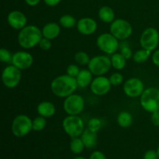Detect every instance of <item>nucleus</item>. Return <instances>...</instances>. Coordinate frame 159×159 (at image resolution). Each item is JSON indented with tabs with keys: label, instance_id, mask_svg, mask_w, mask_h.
<instances>
[{
	"label": "nucleus",
	"instance_id": "36",
	"mask_svg": "<svg viewBox=\"0 0 159 159\" xmlns=\"http://www.w3.org/2000/svg\"><path fill=\"white\" fill-rule=\"evenodd\" d=\"M90 159H107L105 155L102 152H99V151H96V152H93L90 156Z\"/></svg>",
	"mask_w": 159,
	"mask_h": 159
},
{
	"label": "nucleus",
	"instance_id": "37",
	"mask_svg": "<svg viewBox=\"0 0 159 159\" xmlns=\"http://www.w3.org/2000/svg\"><path fill=\"white\" fill-rule=\"evenodd\" d=\"M151 120H152V122L154 125L156 126V127H159V111L152 113Z\"/></svg>",
	"mask_w": 159,
	"mask_h": 159
},
{
	"label": "nucleus",
	"instance_id": "40",
	"mask_svg": "<svg viewBox=\"0 0 159 159\" xmlns=\"http://www.w3.org/2000/svg\"><path fill=\"white\" fill-rule=\"evenodd\" d=\"M25 2L30 6H36L40 3V0H24Z\"/></svg>",
	"mask_w": 159,
	"mask_h": 159
},
{
	"label": "nucleus",
	"instance_id": "16",
	"mask_svg": "<svg viewBox=\"0 0 159 159\" xmlns=\"http://www.w3.org/2000/svg\"><path fill=\"white\" fill-rule=\"evenodd\" d=\"M77 30L79 34L84 36H89L94 34L97 30V23L90 17H84L77 22Z\"/></svg>",
	"mask_w": 159,
	"mask_h": 159
},
{
	"label": "nucleus",
	"instance_id": "35",
	"mask_svg": "<svg viewBox=\"0 0 159 159\" xmlns=\"http://www.w3.org/2000/svg\"><path fill=\"white\" fill-rule=\"evenodd\" d=\"M158 155L157 152L154 150H148L145 152L144 155V159H158Z\"/></svg>",
	"mask_w": 159,
	"mask_h": 159
},
{
	"label": "nucleus",
	"instance_id": "33",
	"mask_svg": "<svg viewBox=\"0 0 159 159\" xmlns=\"http://www.w3.org/2000/svg\"><path fill=\"white\" fill-rule=\"evenodd\" d=\"M39 47L40 49L43 50V51H49L52 47V43H51V40L48 38L43 37L39 43Z\"/></svg>",
	"mask_w": 159,
	"mask_h": 159
},
{
	"label": "nucleus",
	"instance_id": "10",
	"mask_svg": "<svg viewBox=\"0 0 159 159\" xmlns=\"http://www.w3.org/2000/svg\"><path fill=\"white\" fill-rule=\"evenodd\" d=\"M21 78V70L13 65L6 67L2 73V81L3 85L8 89L16 88L20 84Z\"/></svg>",
	"mask_w": 159,
	"mask_h": 159
},
{
	"label": "nucleus",
	"instance_id": "28",
	"mask_svg": "<svg viewBox=\"0 0 159 159\" xmlns=\"http://www.w3.org/2000/svg\"><path fill=\"white\" fill-rule=\"evenodd\" d=\"M89 54L85 51H79L75 54V61L80 65H87L90 61Z\"/></svg>",
	"mask_w": 159,
	"mask_h": 159
},
{
	"label": "nucleus",
	"instance_id": "17",
	"mask_svg": "<svg viewBox=\"0 0 159 159\" xmlns=\"http://www.w3.org/2000/svg\"><path fill=\"white\" fill-rule=\"evenodd\" d=\"M43 37L48 38L49 40H54L57 38L61 33V26L54 22H51L43 26L41 30Z\"/></svg>",
	"mask_w": 159,
	"mask_h": 159
},
{
	"label": "nucleus",
	"instance_id": "1",
	"mask_svg": "<svg viewBox=\"0 0 159 159\" xmlns=\"http://www.w3.org/2000/svg\"><path fill=\"white\" fill-rule=\"evenodd\" d=\"M75 78L68 75H63L56 77L51 83V89L56 96L60 98H66L74 93L78 89Z\"/></svg>",
	"mask_w": 159,
	"mask_h": 159
},
{
	"label": "nucleus",
	"instance_id": "21",
	"mask_svg": "<svg viewBox=\"0 0 159 159\" xmlns=\"http://www.w3.org/2000/svg\"><path fill=\"white\" fill-rule=\"evenodd\" d=\"M99 19L103 23H111L115 20V12L113 9L110 6H102L99 9L98 12Z\"/></svg>",
	"mask_w": 159,
	"mask_h": 159
},
{
	"label": "nucleus",
	"instance_id": "41",
	"mask_svg": "<svg viewBox=\"0 0 159 159\" xmlns=\"http://www.w3.org/2000/svg\"><path fill=\"white\" fill-rule=\"evenodd\" d=\"M74 159H86V158H83V157H78V158H74Z\"/></svg>",
	"mask_w": 159,
	"mask_h": 159
},
{
	"label": "nucleus",
	"instance_id": "2",
	"mask_svg": "<svg viewBox=\"0 0 159 159\" xmlns=\"http://www.w3.org/2000/svg\"><path fill=\"white\" fill-rule=\"evenodd\" d=\"M43 38L41 30L34 25H28L20 30L18 34V43L24 49H31L39 45Z\"/></svg>",
	"mask_w": 159,
	"mask_h": 159
},
{
	"label": "nucleus",
	"instance_id": "19",
	"mask_svg": "<svg viewBox=\"0 0 159 159\" xmlns=\"http://www.w3.org/2000/svg\"><path fill=\"white\" fill-rule=\"evenodd\" d=\"M37 113L39 116L49 118L54 116L56 113V107L53 102L43 101L37 106Z\"/></svg>",
	"mask_w": 159,
	"mask_h": 159
},
{
	"label": "nucleus",
	"instance_id": "15",
	"mask_svg": "<svg viewBox=\"0 0 159 159\" xmlns=\"http://www.w3.org/2000/svg\"><path fill=\"white\" fill-rule=\"evenodd\" d=\"M7 22L12 29L20 30L26 26L27 19L26 15L21 11L13 10L8 15Z\"/></svg>",
	"mask_w": 159,
	"mask_h": 159
},
{
	"label": "nucleus",
	"instance_id": "34",
	"mask_svg": "<svg viewBox=\"0 0 159 159\" xmlns=\"http://www.w3.org/2000/svg\"><path fill=\"white\" fill-rule=\"evenodd\" d=\"M120 54H122V55L124 56L126 59H127V60L130 59V57H133V55H134V54L132 53L131 49H130L128 46H127V45H126V46L121 47L120 52Z\"/></svg>",
	"mask_w": 159,
	"mask_h": 159
},
{
	"label": "nucleus",
	"instance_id": "4",
	"mask_svg": "<svg viewBox=\"0 0 159 159\" xmlns=\"http://www.w3.org/2000/svg\"><path fill=\"white\" fill-rule=\"evenodd\" d=\"M64 130L71 138H79L85 130L84 122L79 116L68 115L62 122Z\"/></svg>",
	"mask_w": 159,
	"mask_h": 159
},
{
	"label": "nucleus",
	"instance_id": "23",
	"mask_svg": "<svg viewBox=\"0 0 159 159\" xmlns=\"http://www.w3.org/2000/svg\"><path fill=\"white\" fill-rule=\"evenodd\" d=\"M110 59H111L112 67L115 69L120 71L125 68L126 64H127V59L120 53H115V54H112Z\"/></svg>",
	"mask_w": 159,
	"mask_h": 159
},
{
	"label": "nucleus",
	"instance_id": "27",
	"mask_svg": "<svg viewBox=\"0 0 159 159\" xmlns=\"http://www.w3.org/2000/svg\"><path fill=\"white\" fill-rule=\"evenodd\" d=\"M46 125V118L41 116H37L33 120V130H34V131H41L45 128Z\"/></svg>",
	"mask_w": 159,
	"mask_h": 159
},
{
	"label": "nucleus",
	"instance_id": "26",
	"mask_svg": "<svg viewBox=\"0 0 159 159\" xmlns=\"http://www.w3.org/2000/svg\"><path fill=\"white\" fill-rule=\"evenodd\" d=\"M85 148L81 138H74L70 143V149L74 154H80Z\"/></svg>",
	"mask_w": 159,
	"mask_h": 159
},
{
	"label": "nucleus",
	"instance_id": "14",
	"mask_svg": "<svg viewBox=\"0 0 159 159\" xmlns=\"http://www.w3.org/2000/svg\"><path fill=\"white\" fill-rule=\"evenodd\" d=\"M11 63L19 69L26 70L32 66L34 57L29 52L20 51L14 53Z\"/></svg>",
	"mask_w": 159,
	"mask_h": 159
},
{
	"label": "nucleus",
	"instance_id": "25",
	"mask_svg": "<svg viewBox=\"0 0 159 159\" xmlns=\"http://www.w3.org/2000/svg\"><path fill=\"white\" fill-rule=\"evenodd\" d=\"M151 52L152 51H148V50L142 49L139 50V51H136V52L133 55V59L134 61V62L138 64H141L145 62L146 61L148 60V58L151 56Z\"/></svg>",
	"mask_w": 159,
	"mask_h": 159
},
{
	"label": "nucleus",
	"instance_id": "32",
	"mask_svg": "<svg viewBox=\"0 0 159 159\" xmlns=\"http://www.w3.org/2000/svg\"><path fill=\"white\" fill-rule=\"evenodd\" d=\"M80 68H79L78 65L72 64V65H68L66 69V73L67 75H68L71 77L76 78L78 76V75L79 74V72H80Z\"/></svg>",
	"mask_w": 159,
	"mask_h": 159
},
{
	"label": "nucleus",
	"instance_id": "38",
	"mask_svg": "<svg viewBox=\"0 0 159 159\" xmlns=\"http://www.w3.org/2000/svg\"><path fill=\"white\" fill-rule=\"evenodd\" d=\"M152 61L154 65H156L157 67H159V49L156 50L152 54Z\"/></svg>",
	"mask_w": 159,
	"mask_h": 159
},
{
	"label": "nucleus",
	"instance_id": "20",
	"mask_svg": "<svg viewBox=\"0 0 159 159\" xmlns=\"http://www.w3.org/2000/svg\"><path fill=\"white\" fill-rule=\"evenodd\" d=\"M93 73L89 69H82L81 70L79 74L78 75L76 79L79 88H85L88 85H91L93 82Z\"/></svg>",
	"mask_w": 159,
	"mask_h": 159
},
{
	"label": "nucleus",
	"instance_id": "30",
	"mask_svg": "<svg viewBox=\"0 0 159 159\" xmlns=\"http://www.w3.org/2000/svg\"><path fill=\"white\" fill-rule=\"evenodd\" d=\"M12 53L9 50L2 48L0 50V60L2 63H10L12 60Z\"/></svg>",
	"mask_w": 159,
	"mask_h": 159
},
{
	"label": "nucleus",
	"instance_id": "9",
	"mask_svg": "<svg viewBox=\"0 0 159 159\" xmlns=\"http://www.w3.org/2000/svg\"><path fill=\"white\" fill-rule=\"evenodd\" d=\"M63 107L68 115L79 116L85 108V99L80 95L73 93L65 98Z\"/></svg>",
	"mask_w": 159,
	"mask_h": 159
},
{
	"label": "nucleus",
	"instance_id": "42",
	"mask_svg": "<svg viewBox=\"0 0 159 159\" xmlns=\"http://www.w3.org/2000/svg\"><path fill=\"white\" fill-rule=\"evenodd\" d=\"M157 153H158V158H159V147H158V150H157Z\"/></svg>",
	"mask_w": 159,
	"mask_h": 159
},
{
	"label": "nucleus",
	"instance_id": "22",
	"mask_svg": "<svg viewBox=\"0 0 159 159\" xmlns=\"http://www.w3.org/2000/svg\"><path fill=\"white\" fill-rule=\"evenodd\" d=\"M117 123L120 127L123 128H128L133 124V116L131 113L127 111H123L118 114Z\"/></svg>",
	"mask_w": 159,
	"mask_h": 159
},
{
	"label": "nucleus",
	"instance_id": "24",
	"mask_svg": "<svg viewBox=\"0 0 159 159\" xmlns=\"http://www.w3.org/2000/svg\"><path fill=\"white\" fill-rule=\"evenodd\" d=\"M59 24L61 26L66 29H71L77 25V21L73 16L66 14L59 19Z\"/></svg>",
	"mask_w": 159,
	"mask_h": 159
},
{
	"label": "nucleus",
	"instance_id": "3",
	"mask_svg": "<svg viewBox=\"0 0 159 159\" xmlns=\"http://www.w3.org/2000/svg\"><path fill=\"white\" fill-rule=\"evenodd\" d=\"M140 102L142 108L148 113L159 111V89L150 87L143 92L140 96Z\"/></svg>",
	"mask_w": 159,
	"mask_h": 159
},
{
	"label": "nucleus",
	"instance_id": "31",
	"mask_svg": "<svg viewBox=\"0 0 159 159\" xmlns=\"http://www.w3.org/2000/svg\"><path fill=\"white\" fill-rule=\"evenodd\" d=\"M110 81V83L113 86H117V85H121L124 82V76L123 75H121L120 73H113L110 75V77L109 78Z\"/></svg>",
	"mask_w": 159,
	"mask_h": 159
},
{
	"label": "nucleus",
	"instance_id": "8",
	"mask_svg": "<svg viewBox=\"0 0 159 159\" xmlns=\"http://www.w3.org/2000/svg\"><path fill=\"white\" fill-rule=\"evenodd\" d=\"M112 34H102L96 40V45L98 48L103 53L107 54H113L119 49V42Z\"/></svg>",
	"mask_w": 159,
	"mask_h": 159
},
{
	"label": "nucleus",
	"instance_id": "18",
	"mask_svg": "<svg viewBox=\"0 0 159 159\" xmlns=\"http://www.w3.org/2000/svg\"><path fill=\"white\" fill-rule=\"evenodd\" d=\"M81 139L83 141L85 148H93L97 144V132L93 131V130H89V128L85 129L83 133L81 135Z\"/></svg>",
	"mask_w": 159,
	"mask_h": 159
},
{
	"label": "nucleus",
	"instance_id": "12",
	"mask_svg": "<svg viewBox=\"0 0 159 159\" xmlns=\"http://www.w3.org/2000/svg\"><path fill=\"white\" fill-rule=\"evenodd\" d=\"M144 91V82L138 78H131L126 81L124 85V92L130 98H137L141 96Z\"/></svg>",
	"mask_w": 159,
	"mask_h": 159
},
{
	"label": "nucleus",
	"instance_id": "29",
	"mask_svg": "<svg viewBox=\"0 0 159 159\" xmlns=\"http://www.w3.org/2000/svg\"><path fill=\"white\" fill-rule=\"evenodd\" d=\"M102 127V122L99 118H92L88 122V128L93 131L98 132Z\"/></svg>",
	"mask_w": 159,
	"mask_h": 159
},
{
	"label": "nucleus",
	"instance_id": "7",
	"mask_svg": "<svg viewBox=\"0 0 159 159\" xmlns=\"http://www.w3.org/2000/svg\"><path fill=\"white\" fill-rule=\"evenodd\" d=\"M110 34H113L118 40H124L131 36L133 33V27L127 20L117 19L110 23Z\"/></svg>",
	"mask_w": 159,
	"mask_h": 159
},
{
	"label": "nucleus",
	"instance_id": "5",
	"mask_svg": "<svg viewBox=\"0 0 159 159\" xmlns=\"http://www.w3.org/2000/svg\"><path fill=\"white\" fill-rule=\"evenodd\" d=\"M11 130L14 136L23 138L33 130V120L25 114L18 115L12 120Z\"/></svg>",
	"mask_w": 159,
	"mask_h": 159
},
{
	"label": "nucleus",
	"instance_id": "6",
	"mask_svg": "<svg viewBox=\"0 0 159 159\" xmlns=\"http://www.w3.org/2000/svg\"><path fill=\"white\" fill-rule=\"evenodd\" d=\"M88 67L93 75H103L110 71L112 67L111 59L106 55L96 56L90 59Z\"/></svg>",
	"mask_w": 159,
	"mask_h": 159
},
{
	"label": "nucleus",
	"instance_id": "39",
	"mask_svg": "<svg viewBox=\"0 0 159 159\" xmlns=\"http://www.w3.org/2000/svg\"><path fill=\"white\" fill-rule=\"evenodd\" d=\"M43 2L47 6L50 7H54V6H57L61 2V0H43Z\"/></svg>",
	"mask_w": 159,
	"mask_h": 159
},
{
	"label": "nucleus",
	"instance_id": "13",
	"mask_svg": "<svg viewBox=\"0 0 159 159\" xmlns=\"http://www.w3.org/2000/svg\"><path fill=\"white\" fill-rule=\"evenodd\" d=\"M111 83L108 78L103 75L97 76L93 79L91 85H90V89L92 93L96 96H102L107 94L111 89Z\"/></svg>",
	"mask_w": 159,
	"mask_h": 159
},
{
	"label": "nucleus",
	"instance_id": "11",
	"mask_svg": "<svg viewBox=\"0 0 159 159\" xmlns=\"http://www.w3.org/2000/svg\"><path fill=\"white\" fill-rule=\"evenodd\" d=\"M141 48L148 51H153L158 48L159 43V33L154 27H148L144 30L140 38Z\"/></svg>",
	"mask_w": 159,
	"mask_h": 159
}]
</instances>
